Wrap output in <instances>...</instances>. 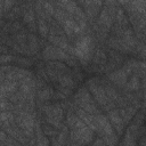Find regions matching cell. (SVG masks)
Returning a JSON list of instances; mask_svg holds the SVG:
<instances>
[{
	"label": "cell",
	"mask_w": 146,
	"mask_h": 146,
	"mask_svg": "<svg viewBox=\"0 0 146 146\" xmlns=\"http://www.w3.org/2000/svg\"><path fill=\"white\" fill-rule=\"evenodd\" d=\"M92 41L90 36H83L75 42L74 46V54L82 60V62H88L91 56V49H92Z\"/></svg>",
	"instance_id": "obj_1"
},
{
	"label": "cell",
	"mask_w": 146,
	"mask_h": 146,
	"mask_svg": "<svg viewBox=\"0 0 146 146\" xmlns=\"http://www.w3.org/2000/svg\"><path fill=\"white\" fill-rule=\"evenodd\" d=\"M43 57L48 59H66L67 58L64 50L54 46H48L43 50Z\"/></svg>",
	"instance_id": "obj_2"
},
{
	"label": "cell",
	"mask_w": 146,
	"mask_h": 146,
	"mask_svg": "<svg viewBox=\"0 0 146 146\" xmlns=\"http://www.w3.org/2000/svg\"><path fill=\"white\" fill-rule=\"evenodd\" d=\"M108 117H110V121H111V122L113 123V125L115 127V129H116L119 132H121V131H122V128H123L124 121H123L122 116L120 115V112L116 111V110H112V111L108 113Z\"/></svg>",
	"instance_id": "obj_3"
},
{
	"label": "cell",
	"mask_w": 146,
	"mask_h": 146,
	"mask_svg": "<svg viewBox=\"0 0 146 146\" xmlns=\"http://www.w3.org/2000/svg\"><path fill=\"white\" fill-rule=\"evenodd\" d=\"M111 16L110 14L106 11V10H103L102 14H100V17H99V24L100 26L105 27V29H108L111 26Z\"/></svg>",
	"instance_id": "obj_4"
},
{
	"label": "cell",
	"mask_w": 146,
	"mask_h": 146,
	"mask_svg": "<svg viewBox=\"0 0 146 146\" xmlns=\"http://www.w3.org/2000/svg\"><path fill=\"white\" fill-rule=\"evenodd\" d=\"M23 18H24V22L27 23V25L30 26H34V13L31 8L26 9L23 14Z\"/></svg>",
	"instance_id": "obj_5"
},
{
	"label": "cell",
	"mask_w": 146,
	"mask_h": 146,
	"mask_svg": "<svg viewBox=\"0 0 146 146\" xmlns=\"http://www.w3.org/2000/svg\"><path fill=\"white\" fill-rule=\"evenodd\" d=\"M59 82H60V86L64 87V88H71L73 87V81L70 76L67 75H64V76H60L59 78Z\"/></svg>",
	"instance_id": "obj_6"
},
{
	"label": "cell",
	"mask_w": 146,
	"mask_h": 146,
	"mask_svg": "<svg viewBox=\"0 0 146 146\" xmlns=\"http://www.w3.org/2000/svg\"><path fill=\"white\" fill-rule=\"evenodd\" d=\"M38 25H39V31H40L41 35L46 36L47 33H48V26H47V24H46V19H43V18H39V23H38Z\"/></svg>",
	"instance_id": "obj_7"
},
{
	"label": "cell",
	"mask_w": 146,
	"mask_h": 146,
	"mask_svg": "<svg viewBox=\"0 0 146 146\" xmlns=\"http://www.w3.org/2000/svg\"><path fill=\"white\" fill-rule=\"evenodd\" d=\"M128 88H129V89H132V90H135V89L138 88V80H137L136 76H133V78L130 80V82L128 83Z\"/></svg>",
	"instance_id": "obj_8"
},
{
	"label": "cell",
	"mask_w": 146,
	"mask_h": 146,
	"mask_svg": "<svg viewBox=\"0 0 146 146\" xmlns=\"http://www.w3.org/2000/svg\"><path fill=\"white\" fill-rule=\"evenodd\" d=\"M13 5H14V0H2V9H3V11L10 9Z\"/></svg>",
	"instance_id": "obj_9"
},
{
	"label": "cell",
	"mask_w": 146,
	"mask_h": 146,
	"mask_svg": "<svg viewBox=\"0 0 146 146\" xmlns=\"http://www.w3.org/2000/svg\"><path fill=\"white\" fill-rule=\"evenodd\" d=\"M119 2H120V3H128L129 0H119Z\"/></svg>",
	"instance_id": "obj_10"
}]
</instances>
